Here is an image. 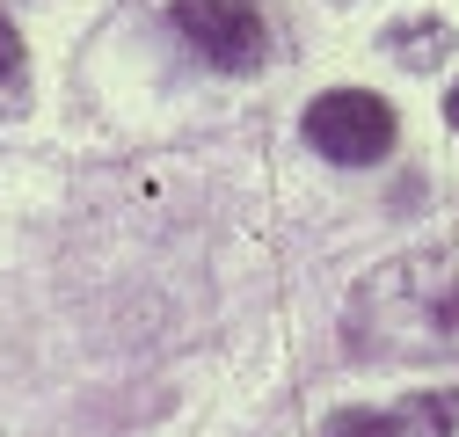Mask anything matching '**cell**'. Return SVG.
Instances as JSON below:
<instances>
[{
	"label": "cell",
	"mask_w": 459,
	"mask_h": 437,
	"mask_svg": "<svg viewBox=\"0 0 459 437\" xmlns=\"http://www.w3.org/2000/svg\"><path fill=\"white\" fill-rule=\"evenodd\" d=\"M342 350L358 364H459V234L365 270L342 306Z\"/></svg>",
	"instance_id": "1"
},
{
	"label": "cell",
	"mask_w": 459,
	"mask_h": 437,
	"mask_svg": "<svg viewBox=\"0 0 459 437\" xmlns=\"http://www.w3.org/2000/svg\"><path fill=\"white\" fill-rule=\"evenodd\" d=\"M307 146L321 160H335V168H372L394 146V109L365 88H328L307 109Z\"/></svg>",
	"instance_id": "2"
},
{
	"label": "cell",
	"mask_w": 459,
	"mask_h": 437,
	"mask_svg": "<svg viewBox=\"0 0 459 437\" xmlns=\"http://www.w3.org/2000/svg\"><path fill=\"white\" fill-rule=\"evenodd\" d=\"M168 30H176L204 66H226V73H248L263 66L270 51V30L248 0H168Z\"/></svg>",
	"instance_id": "3"
},
{
	"label": "cell",
	"mask_w": 459,
	"mask_h": 437,
	"mask_svg": "<svg viewBox=\"0 0 459 437\" xmlns=\"http://www.w3.org/2000/svg\"><path fill=\"white\" fill-rule=\"evenodd\" d=\"M452 423H459V394H409L394 408L401 437H452Z\"/></svg>",
	"instance_id": "4"
},
{
	"label": "cell",
	"mask_w": 459,
	"mask_h": 437,
	"mask_svg": "<svg viewBox=\"0 0 459 437\" xmlns=\"http://www.w3.org/2000/svg\"><path fill=\"white\" fill-rule=\"evenodd\" d=\"M22 88H30V59H22L15 22L0 15V117H8V109H22Z\"/></svg>",
	"instance_id": "5"
},
{
	"label": "cell",
	"mask_w": 459,
	"mask_h": 437,
	"mask_svg": "<svg viewBox=\"0 0 459 437\" xmlns=\"http://www.w3.org/2000/svg\"><path fill=\"white\" fill-rule=\"evenodd\" d=\"M394 44H401V66H430V59H445L452 30H445V22H401Z\"/></svg>",
	"instance_id": "6"
},
{
	"label": "cell",
	"mask_w": 459,
	"mask_h": 437,
	"mask_svg": "<svg viewBox=\"0 0 459 437\" xmlns=\"http://www.w3.org/2000/svg\"><path fill=\"white\" fill-rule=\"evenodd\" d=\"M321 437H401V430H394V408H386V416H379V408H335Z\"/></svg>",
	"instance_id": "7"
},
{
	"label": "cell",
	"mask_w": 459,
	"mask_h": 437,
	"mask_svg": "<svg viewBox=\"0 0 459 437\" xmlns=\"http://www.w3.org/2000/svg\"><path fill=\"white\" fill-rule=\"evenodd\" d=\"M445 117H452V132H459V81H452V95H445Z\"/></svg>",
	"instance_id": "8"
}]
</instances>
